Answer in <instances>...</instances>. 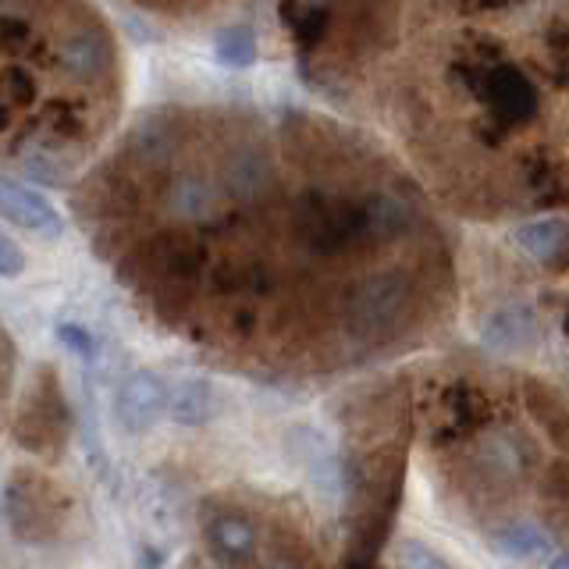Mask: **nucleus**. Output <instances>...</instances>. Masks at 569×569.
I'll return each mask as SVG.
<instances>
[{
  "label": "nucleus",
  "mask_w": 569,
  "mask_h": 569,
  "mask_svg": "<svg viewBox=\"0 0 569 569\" xmlns=\"http://www.w3.org/2000/svg\"><path fill=\"white\" fill-rule=\"evenodd\" d=\"M409 302V281L402 274H378L363 281L349 299V328L352 335L370 338L381 335Z\"/></svg>",
  "instance_id": "nucleus-1"
},
{
  "label": "nucleus",
  "mask_w": 569,
  "mask_h": 569,
  "mask_svg": "<svg viewBox=\"0 0 569 569\" xmlns=\"http://www.w3.org/2000/svg\"><path fill=\"white\" fill-rule=\"evenodd\" d=\"M363 221H367V213H363ZM363 221L356 210L325 203V200H302L296 207V231L313 253H338V249H346L349 242L360 239Z\"/></svg>",
  "instance_id": "nucleus-2"
},
{
  "label": "nucleus",
  "mask_w": 569,
  "mask_h": 569,
  "mask_svg": "<svg viewBox=\"0 0 569 569\" xmlns=\"http://www.w3.org/2000/svg\"><path fill=\"white\" fill-rule=\"evenodd\" d=\"M168 413V388L164 381L150 370H136L121 381L118 399H114V417L121 431L129 435H147Z\"/></svg>",
  "instance_id": "nucleus-3"
},
{
  "label": "nucleus",
  "mask_w": 569,
  "mask_h": 569,
  "mask_svg": "<svg viewBox=\"0 0 569 569\" xmlns=\"http://www.w3.org/2000/svg\"><path fill=\"white\" fill-rule=\"evenodd\" d=\"M0 218L26 231H40L47 239L61 236V213L53 210L40 192L11 182V178H0Z\"/></svg>",
  "instance_id": "nucleus-4"
},
{
  "label": "nucleus",
  "mask_w": 569,
  "mask_h": 569,
  "mask_svg": "<svg viewBox=\"0 0 569 569\" xmlns=\"http://www.w3.org/2000/svg\"><path fill=\"white\" fill-rule=\"evenodd\" d=\"M485 342L495 349H523L538 338V325H533V313L520 302H506L485 320Z\"/></svg>",
  "instance_id": "nucleus-5"
},
{
  "label": "nucleus",
  "mask_w": 569,
  "mask_h": 569,
  "mask_svg": "<svg viewBox=\"0 0 569 569\" xmlns=\"http://www.w3.org/2000/svg\"><path fill=\"white\" fill-rule=\"evenodd\" d=\"M168 417L182 427H200L213 417V388L210 381H182L174 391H168Z\"/></svg>",
  "instance_id": "nucleus-6"
},
{
  "label": "nucleus",
  "mask_w": 569,
  "mask_h": 569,
  "mask_svg": "<svg viewBox=\"0 0 569 569\" xmlns=\"http://www.w3.org/2000/svg\"><path fill=\"white\" fill-rule=\"evenodd\" d=\"M207 538H210V548L218 551L224 562H246L249 548H253V541H257V533L242 520V516L224 512V516H213V520L207 523Z\"/></svg>",
  "instance_id": "nucleus-7"
},
{
  "label": "nucleus",
  "mask_w": 569,
  "mask_h": 569,
  "mask_svg": "<svg viewBox=\"0 0 569 569\" xmlns=\"http://www.w3.org/2000/svg\"><path fill=\"white\" fill-rule=\"evenodd\" d=\"M566 239H569V228L559 218H538V221H530V224H523L520 231H516V246H520L523 253L533 257V260L556 257L559 249L566 246Z\"/></svg>",
  "instance_id": "nucleus-8"
},
{
  "label": "nucleus",
  "mask_w": 569,
  "mask_h": 569,
  "mask_svg": "<svg viewBox=\"0 0 569 569\" xmlns=\"http://www.w3.org/2000/svg\"><path fill=\"white\" fill-rule=\"evenodd\" d=\"M409 224H413V210L402 200H396V196H373L367 203V228L373 236H381V239L402 236Z\"/></svg>",
  "instance_id": "nucleus-9"
},
{
  "label": "nucleus",
  "mask_w": 569,
  "mask_h": 569,
  "mask_svg": "<svg viewBox=\"0 0 569 569\" xmlns=\"http://www.w3.org/2000/svg\"><path fill=\"white\" fill-rule=\"evenodd\" d=\"M498 545H502L509 556H520V559H538L551 548V538L530 520H520V523H509L498 530Z\"/></svg>",
  "instance_id": "nucleus-10"
},
{
  "label": "nucleus",
  "mask_w": 569,
  "mask_h": 569,
  "mask_svg": "<svg viewBox=\"0 0 569 569\" xmlns=\"http://www.w3.org/2000/svg\"><path fill=\"white\" fill-rule=\"evenodd\" d=\"M495 107L502 114L509 118H520L530 111V103H533V93H530V86L516 76V71H502V76L495 79V93H491Z\"/></svg>",
  "instance_id": "nucleus-11"
},
{
  "label": "nucleus",
  "mask_w": 569,
  "mask_h": 569,
  "mask_svg": "<svg viewBox=\"0 0 569 569\" xmlns=\"http://www.w3.org/2000/svg\"><path fill=\"white\" fill-rule=\"evenodd\" d=\"M213 53H218V61L228 64V68H249L257 61V40L249 29H224L218 36V47H213Z\"/></svg>",
  "instance_id": "nucleus-12"
},
{
  "label": "nucleus",
  "mask_w": 569,
  "mask_h": 569,
  "mask_svg": "<svg viewBox=\"0 0 569 569\" xmlns=\"http://www.w3.org/2000/svg\"><path fill=\"white\" fill-rule=\"evenodd\" d=\"M480 459H485L491 470L506 473V477L520 470V452H516V445L509 438H491V441H485V449H480Z\"/></svg>",
  "instance_id": "nucleus-13"
},
{
  "label": "nucleus",
  "mask_w": 569,
  "mask_h": 569,
  "mask_svg": "<svg viewBox=\"0 0 569 569\" xmlns=\"http://www.w3.org/2000/svg\"><path fill=\"white\" fill-rule=\"evenodd\" d=\"M26 271V253L8 231H0V278H18Z\"/></svg>",
  "instance_id": "nucleus-14"
},
{
  "label": "nucleus",
  "mask_w": 569,
  "mask_h": 569,
  "mask_svg": "<svg viewBox=\"0 0 569 569\" xmlns=\"http://www.w3.org/2000/svg\"><path fill=\"white\" fill-rule=\"evenodd\" d=\"M53 331H58V338H61V342L71 349V352H79V356H86V360H89V356H93V335H89L86 328H79V325H58V328H53Z\"/></svg>",
  "instance_id": "nucleus-15"
},
{
  "label": "nucleus",
  "mask_w": 569,
  "mask_h": 569,
  "mask_svg": "<svg viewBox=\"0 0 569 569\" xmlns=\"http://www.w3.org/2000/svg\"><path fill=\"white\" fill-rule=\"evenodd\" d=\"M406 562H417V566H438L441 559H438V556H427V551H420V548H417V551H409Z\"/></svg>",
  "instance_id": "nucleus-16"
}]
</instances>
